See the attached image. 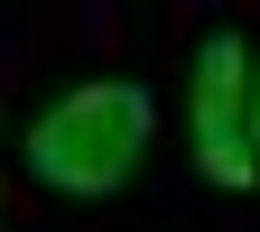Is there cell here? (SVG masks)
<instances>
[{
	"instance_id": "obj_1",
	"label": "cell",
	"mask_w": 260,
	"mask_h": 232,
	"mask_svg": "<svg viewBox=\"0 0 260 232\" xmlns=\"http://www.w3.org/2000/svg\"><path fill=\"white\" fill-rule=\"evenodd\" d=\"M149 93L140 84H75V93H56V103L28 121V177L56 186V195H112L130 186V168H140V149H149Z\"/></svg>"
},
{
	"instance_id": "obj_2",
	"label": "cell",
	"mask_w": 260,
	"mask_h": 232,
	"mask_svg": "<svg viewBox=\"0 0 260 232\" xmlns=\"http://www.w3.org/2000/svg\"><path fill=\"white\" fill-rule=\"evenodd\" d=\"M186 140H195V168H205L223 195H251V186H260V158H251V47L233 38V28L195 47Z\"/></svg>"
},
{
	"instance_id": "obj_3",
	"label": "cell",
	"mask_w": 260,
	"mask_h": 232,
	"mask_svg": "<svg viewBox=\"0 0 260 232\" xmlns=\"http://www.w3.org/2000/svg\"><path fill=\"white\" fill-rule=\"evenodd\" d=\"M251 158H260V75H251Z\"/></svg>"
}]
</instances>
